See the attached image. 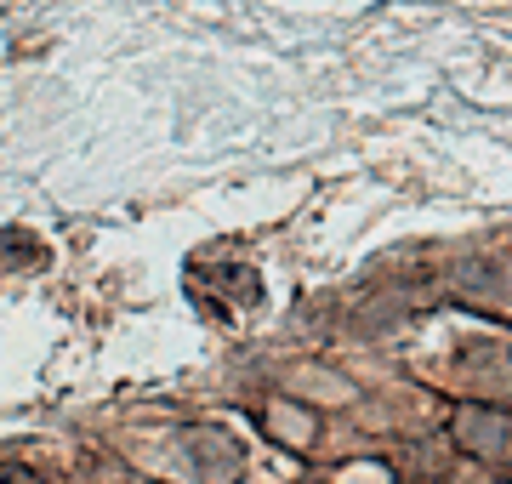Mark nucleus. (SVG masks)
<instances>
[{"mask_svg": "<svg viewBox=\"0 0 512 484\" xmlns=\"http://www.w3.org/2000/svg\"><path fill=\"white\" fill-rule=\"evenodd\" d=\"M456 439L484 462H512V416L490 405H461L456 410Z\"/></svg>", "mask_w": 512, "mask_h": 484, "instance_id": "nucleus-1", "label": "nucleus"}, {"mask_svg": "<svg viewBox=\"0 0 512 484\" xmlns=\"http://www.w3.org/2000/svg\"><path fill=\"white\" fill-rule=\"evenodd\" d=\"M188 462L200 467L205 484H222L239 473V445H228L222 433H188Z\"/></svg>", "mask_w": 512, "mask_h": 484, "instance_id": "nucleus-2", "label": "nucleus"}, {"mask_svg": "<svg viewBox=\"0 0 512 484\" xmlns=\"http://www.w3.org/2000/svg\"><path fill=\"white\" fill-rule=\"evenodd\" d=\"M461 285H467L473 297H495V302H512V268H501V274H484V268H473V274H461Z\"/></svg>", "mask_w": 512, "mask_h": 484, "instance_id": "nucleus-3", "label": "nucleus"}, {"mask_svg": "<svg viewBox=\"0 0 512 484\" xmlns=\"http://www.w3.org/2000/svg\"><path fill=\"white\" fill-rule=\"evenodd\" d=\"M0 484H46V479H35V473H29V467H18V462H12V467L0 462Z\"/></svg>", "mask_w": 512, "mask_h": 484, "instance_id": "nucleus-4", "label": "nucleus"}]
</instances>
